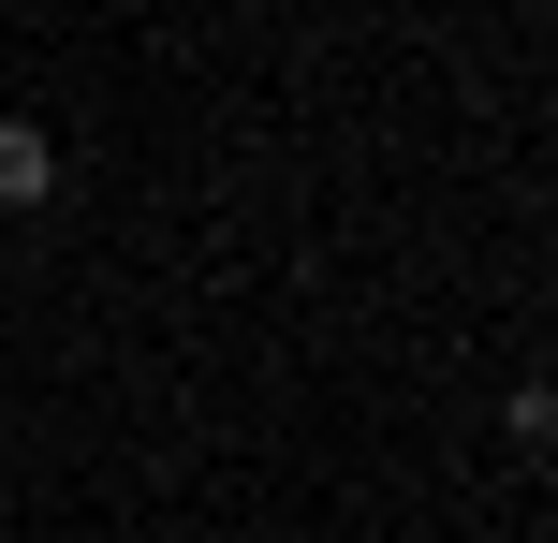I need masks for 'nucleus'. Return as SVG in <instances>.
<instances>
[{"instance_id": "f257e3e1", "label": "nucleus", "mask_w": 558, "mask_h": 543, "mask_svg": "<svg viewBox=\"0 0 558 543\" xmlns=\"http://www.w3.org/2000/svg\"><path fill=\"white\" fill-rule=\"evenodd\" d=\"M59 192V133L45 118H0V206H45Z\"/></svg>"}]
</instances>
